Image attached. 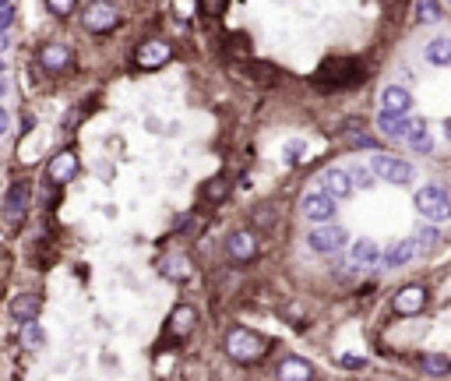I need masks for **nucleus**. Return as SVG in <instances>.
Instances as JSON below:
<instances>
[{
  "label": "nucleus",
  "mask_w": 451,
  "mask_h": 381,
  "mask_svg": "<svg viewBox=\"0 0 451 381\" xmlns=\"http://www.w3.org/2000/svg\"><path fill=\"white\" fill-rule=\"evenodd\" d=\"M268 339L251 332V329H230V336H226V353H230L237 364H258L264 353H268Z\"/></svg>",
  "instance_id": "obj_1"
},
{
  "label": "nucleus",
  "mask_w": 451,
  "mask_h": 381,
  "mask_svg": "<svg viewBox=\"0 0 451 381\" xmlns=\"http://www.w3.org/2000/svg\"><path fill=\"white\" fill-rule=\"evenodd\" d=\"M416 208H420V215L427 219V226L451 219V201H448V191H444L441 184L420 187V191H416Z\"/></svg>",
  "instance_id": "obj_2"
},
{
  "label": "nucleus",
  "mask_w": 451,
  "mask_h": 381,
  "mask_svg": "<svg viewBox=\"0 0 451 381\" xmlns=\"http://www.w3.org/2000/svg\"><path fill=\"white\" fill-rule=\"evenodd\" d=\"M370 173L381 177V180H388V184H413V177H416L406 159H395L388 152H377L370 159Z\"/></svg>",
  "instance_id": "obj_3"
},
{
  "label": "nucleus",
  "mask_w": 451,
  "mask_h": 381,
  "mask_svg": "<svg viewBox=\"0 0 451 381\" xmlns=\"http://www.w3.org/2000/svg\"><path fill=\"white\" fill-rule=\"evenodd\" d=\"M169 57H173V46H169L166 39H148V42L138 46L134 64H138L141 71H159L162 64H169Z\"/></svg>",
  "instance_id": "obj_4"
},
{
  "label": "nucleus",
  "mask_w": 451,
  "mask_h": 381,
  "mask_svg": "<svg viewBox=\"0 0 451 381\" xmlns=\"http://www.w3.org/2000/svg\"><path fill=\"white\" fill-rule=\"evenodd\" d=\"M307 244H310V251H317V254H331V251H338V247H346V244H349V233H346L342 226L328 223V226L310 230Z\"/></svg>",
  "instance_id": "obj_5"
},
{
  "label": "nucleus",
  "mask_w": 451,
  "mask_h": 381,
  "mask_svg": "<svg viewBox=\"0 0 451 381\" xmlns=\"http://www.w3.org/2000/svg\"><path fill=\"white\" fill-rule=\"evenodd\" d=\"M409 110H413V95H409V88H402V85H388V88L381 92V117H409Z\"/></svg>",
  "instance_id": "obj_6"
},
{
  "label": "nucleus",
  "mask_w": 451,
  "mask_h": 381,
  "mask_svg": "<svg viewBox=\"0 0 451 381\" xmlns=\"http://www.w3.org/2000/svg\"><path fill=\"white\" fill-rule=\"evenodd\" d=\"M300 212H303V219L328 226V223H331V215H335V201H331L328 194H321V191H310V194H303Z\"/></svg>",
  "instance_id": "obj_7"
},
{
  "label": "nucleus",
  "mask_w": 451,
  "mask_h": 381,
  "mask_svg": "<svg viewBox=\"0 0 451 381\" xmlns=\"http://www.w3.org/2000/svg\"><path fill=\"white\" fill-rule=\"evenodd\" d=\"M81 22H85L88 32H109V29L120 25V11L113 8V4H88Z\"/></svg>",
  "instance_id": "obj_8"
},
{
  "label": "nucleus",
  "mask_w": 451,
  "mask_h": 381,
  "mask_svg": "<svg viewBox=\"0 0 451 381\" xmlns=\"http://www.w3.org/2000/svg\"><path fill=\"white\" fill-rule=\"evenodd\" d=\"M29 201H32V184H25V180L11 184V191L4 198V215H8L11 223H22L25 215H29Z\"/></svg>",
  "instance_id": "obj_9"
},
{
  "label": "nucleus",
  "mask_w": 451,
  "mask_h": 381,
  "mask_svg": "<svg viewBox=\"0 0 451 381\" xmlns=\"http://www.w3.org/2000/svg\"><path fill=\"white\" fill-rule=\"evenodd\" d=\"M226 254H230L233 261H254V254H258V237H254V230H237V233H230V240H226Z\"/></svg>",
  "instance_id": "obj_10"
},
{
  "label": "nucleus",
  "mask_w": 451,
  "mask_h": 381,
  "mask_svg": "<svg viewBox=\"0 0 451 381\" xmlns=\"http://www.w3.org/2000/svg\"><path fill=\"white\" fill-rule=\"evenodd\" d=\"M391 304H395V314L413 318V314H420V311L427 307V290H423V286H406V290L395 293Z\"/></svg>",
  "instance_id": "obj_11"
},
{
  "label": "nucleus",
  "mask_w": 451,
  "mask_h": 381,
  "mask_svg": "<svg viewBox=\"0 0 451 381\" xmlns=\"http://www.w3.org/2000/svg\"><path fill=\"white\" fill-rule=\"evenodd\" d=\"M321 184H324L321 194H328L331 201H335V198H349V194H353V180H349V173H346V170H338V166H328L324 177H321Z\"/></svg>",
  "instance_id": "obj_12"
},
{
  "label": "nucleus",
  "mask_w": 451,
  "mask_h": 381,
  "mask_svg": "<svg viewBox=\"0 0 451 381\" xmlns=\"http://www.w3.org/2000/svg\"><path fill=\"white\" fill-rule=\"evenodd\" d=\"M71 46H64V42H49V46H42V68L49 71V75H61V71H68L71 68Z\"/></svg>",
  "instance_id": "obj_13"
},
{
  "label": "nucleus",
  "mask_w": 451,
  "mask_h": 381,
  "mask_svg": "<svg viewBox=\"0 0 451 381\" xmlns=\"http://www.w3.org/2000/svg\"><path fill=\"white\" fill-rule=\"evenodd\" d=\"M194 325H198V311H194V307H187V304H180V307H177L173 314H169L166 329L173 332V339H187Z\"/></svg>",
  "instance_id": "obj_14"
},
{
  "label": "nucleus",
  "mask_w": 451,
  "mask_h": 381,
  "mask_svg": "<svg viewBox=\"0 0 451 381\" xmlns=\"http://www.w3.org/2000/svg\"><path fill=\"white\" fill-rule=\"evenodd\" d=\"M162 276L173 279V283H187V279L194 276V261H191L187 254H169V258L162 261Z\"/></svg>",
  "instance_id": "obj_15"
},
{
  "label": "nucleus",
  "mask_w": 451,
  "mask_h": 381,
  "mask_svg": "<svg viewBox=\"0 0 451 381\" xmlns=\"http://www.w3.org/2000/svg\"><path fill=\"white\" fill-rule=\"evenodd\" d=\"M74 173H78V155L74 152H61L49 162V180L53 184H68Z\"/></svg>",
  "instance_id": "obj_16"
},
{
  "label": "nucleus",
  "mask_w": 451,
  "mask_h": 381,
  "mask_svg": "<svg viewBox=\"0 0 451 381\" xmlns=\"http://www.w3.org/2000/svg\"><path fill=\"white\" fill-rule=\"evenodd\" d=\"M278 381H314V367L303 357H286L278 367Z\"/></svg>",
  "instance_id": "obj_17"
},
{
  "label": "nucleus",
  "mask_w": 451,
  "mask_h": 381,
  "mask_svg": "<svg viewBox=\"0 0 451 381\" xmlns=\"http://www.w3.org/2000/svg\"><path fill=\"white\" fill-rule=\"evenodd\" d=\"M416 258V247H413V240H399V244H391L377 261L384 265V268H399V265H406V261H413Z\"/></svg>",
  "instance_id": "obj_18"
},
{
  "label": "nucleus",
  "mask_w": 451,
  "mask_h": 381,
  "mask_svg": "<svg viewBox=\"0 0 451 381\" xmlns=\"http://www.w3.org/2000/svg\"><path fill=\"white\" fill-rule=\"evenodd\" d=\"M233 75L240 81H254V85H271L275 81V71L264 68V64H233Z\"/></svg>",
  "instance_id": "obj_19"
},
{
  "label": "nucleus",
  "mask_w": 451,
  "mask_h": 381,
  "mask_svg": "<svg viewBox=\"0 0 451 381\" xmlns=\"http://www.w3.org/2000/svg\"><path fill=\"white\" fill-rule=\"evenodd\" d=\"M349 254H353V261H356V265H367V268H370V265H377L381 247H377L370 237H360V240H353V244H349Z\"/></svg>",
  "instance_id": "obj_20"
},
{
  "label": "nucleus",
  "mask_w": 451,
  "mask_h": 381,
  "mask_svg": "<svg viewBox=\"0 0 451 381\" xmlns=\"http://www.w3.org/2000/svg\"><path fill=\"white\" fill-rule=\"evenodd\" d=\"M377 127H381V134H384V138L399 141V138H406V134H409L413 120H409V117H377Z\"/></svg>",
  "instance_id": "obj_21"
},
{
  "label": "nucleus",
  "mask_w": 451,
  "mask_h": 381,
  "mask_svg": "<svg viewBox=\"0 0 451 381\" xmlns=\"http://www.w3.org/2000/svg\"><path fill=\"white\" fill-rule=\"evenodd\" d=\"M39 297H32V293H25V297H15V304H11V314L25 325V321H35V314H39Z\"/></svg>",
  "instance_id": "obj_22"
},
{
  "label": "nucleus",
  "mask_w": 451,
  "mask_h": 381,
  "mask_svg": "<svg viewBox=\"0 0 451 381\" xmlns=\"http://www.w3.org/2000/svg\"><path fill=\"white\" fill-rule=\"evenodd\" d=\"M406 138H409V145H413L416 152H430V148H434V138L427 134V124H423V120H413V127H409Z\"/></svg>",
  "instance_id": "obj_23"
},
{
  "label": "nucleus",
  "mask_w": 451,
  "mask_h": 381,
  "mask_svg": "<svg viewBox=\"0 0 451 381\" xmlns=\"http://www.w3.org/2000/svg\"><path fill=\"white\" fill-rule=\"evenodd\" d=\"M427 61L437 64V68H444V64L451 61V39H434V42L427 46Z\"/></svg>",
  "instance_id": "obj_24"
},
{
  "label": "nucleus",
  "mask_w": 451,
  "mask_h": 381,
  "mask_svg": "<svg viewBox=\"0 0 451 381\" xmlns=\"http://www.w3.org/2000/svg\"><path fill=\"white\" fill-rule=\"evenodd\" d=\"M437 244H441V233H437V226H420V233H416V240H413V247L427 254V251H434Z\"/></svg>",
  "instance_id": "obj_25"
},
{
  "label": "nucleus",
  "mask_w": 451,
  "mask_h": 381,
  "mask_svg": "<svg viewBox=\"0 0 451 381\" xmlns=\"http://www.w3.org/2000/svg\"><path fill=\"white\" fill-rule=\"evenodd\" d=\"M423 371L434 374V378H444V374L451 371V360H448L444 353H430V357H423Z\"/></svg>",
  "instance_id": "obj_26"
},
{
  "label": "nucleus",
  "mask_w": 451,
  "mask_h": 381,
  "mask_svg": "<svg viewBox=\"0 0 451 381\" xmlns=\"http://www.w3.org/2000/svg\"><path fill=\"white\" fill-rule=\"evenodd\" d=\"M22 346H29V350L42 346V329H39V321H25V325H22Z\"/></svg>",
  "instance_id": "obj_27"
},
{
  "label": "nucleus",
  "mask_w": 451,
  "mask_h": 381,
  "mask_svg": "<svg viewBox=\"0 0 451 381\" xmlns=\"http://www.w3.org/2000/svg\"><path fill=\"white\" fill-rule=\"evenodd\" d=\"M413 11H416V18H420V22H427V25L441 22V15H444V8H441V4H430V0H427V4H416Z\"/></svg>",
  "instance_id": "obj_28"
},
{
  "label": "nucleus",
  "mask_w": 451,
  "mask_h": 381,
  "mask_svg": "<svg viewBox=\"0 0 451 381\" xmlns=\"http://www.w3.org/2000/svg\"><path fill=\"white\" fill-rule=\"evenodd\" d=\"M230 191V184H226L222 177H215V180H208L205 184V201H222V194Z\"/></svg>",
  "instance_id": "obj_29"
},
{
  "label": "nucleus",
  "mask_w": 451,
  "mask_h": 381,
  "mask_svg": "<svg viewBox=\"0 0 451 381\" xmlns=\"http://www.w3.org/2000/svg\"><path fill=\"white\" fill-rule=\"evenodd\" d=\"M349 180H353V187H374V184H377V177H374L367 166H360L356 173H349Z\"/></svg>",
  "instance_id": "obj_30"
},
{
  "label": "nucleus",
  "mask_w": 451,
  "mask_h": 381,
  "mask_svg": "<svg viewBox=\"0 0 451 381\" xmlns=\"http://www.w3.org/2000/svg\"><path fill=\"white\" fill-rule=\"evenodd\" d=\"M46 11H49V15H61V18H68V15H74V4H71V0H49Z\"/></svg>",
  "instance_id": "obj_31"
},
{
  "label": "nucleus",
  "mask_w": 451,
  "mask_h": 381,
  "mask_svg": "<svg viewBox=\"0 0 451 381\" xmlns=\"http://www.w3.org/2000/svg\"><path fill=\"white\" fill-rule=\"evenodd\" d=\"M194 11L215 18V15H226V4H222V0H205V4H194Z\"/></svg>",
  "instance_id": "obj_32"
},
{
  "label": "nucleus",
  "mask_w": 451,
  "mask_h": 381,
  "mask_svg": "<svg viewBox=\"0 0 451 381\" xmlns=\"http://www.w3.org/2000/svg\"><path fill=\"white\" fill-rule=\"evenodd\" d=\"M349 145L353 148H377V138H370V134H349Z\"/></svg>",
  "instance_id": "obj_33"
},
{
  "label": "nucleus",
  "mask_w": 451,
  "mask_h": 381,
  "mask_svg": "<svg viewBox=\"0 0 451 381\" xmlns=\"http://www.w3.org/2000/svg\"><path fill=\"white\" fill-rule=\"evenodd\" d=\"M338 364H342V367H349V371H360V367H367V360H363V357H353V353L338 357Z\"/></svg>",
  "instance_id": "obj_34"
},
{
  "label": "nucleus",
  "mask_w": 451,
  "mask_h": 381,
  "mask_svg": "<svg viewBox=\"0 0 451 381\" xmlns=\"http://www.w3.org/2000/svg\"><path fill=\"white\" fill-rule=\"evenodd\" d=\"M8 127H11V117H8V110H4V106H0V138L8 134Z\"/></svg>",
  "instance_id": "obj_35"
},
{
  "label": "nucleus",
  "mask_w": 451,
  "mask_h": 381,
  "mask_svg": "<svg viewBox=\"0 0 451 381\" xmlns=\"http://www.w3.org/2000/svg\"><path fill=\"white\" fill-rule=\"evenodd\" d=\"M286 152H290V155H300V152H303V145H300V141H290V145H286Z\"/></svg>",
  "instance_id": "obj_36"
},
{
  "label": "nucleus",
  "mask_w": 451,
  "mask_h": 381,
  "mask_svg": "<svg viewBox=\"0 0 451 381\" xmlns=\"http://www.w3.org/2000/svg\"><path fill=\"white\" fill-rule=\"evenodd\" d=\"M8 46H11V36H8V32H0V49H8Z\"/></svg>",
  "instance_id": "obj_37"
},
{
  "label": "nucleus",
  "mask_w": 451,
  "mask_h": 381,
  "mask_svg": "<svg viewBox=\"0 0 451 381\" xmlns=\"http://www.w3.org/2000/svg\"><path fill=\"white\" fill-rule=\"evenodd\" d=\"M4 92H8V81H4V78H0V95H4Z\"/></svg>",
  "instance_id": "obj_38"
},
{
  "label": "nucleus",
  "mask_w": 451,
  "mask_h": 381,
  "mask_svg": "<svg viewBox=\"0 0 451 381\" xmlns=\"http://www.w3.org/2000/svg\"><path fill=\"white\" fill-rule=\"evenodd\" d=\"M0 78H4V61H0Z\"/></svg>",
  "instance_id": "obj_39"
}]
</instances>
